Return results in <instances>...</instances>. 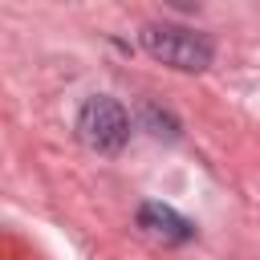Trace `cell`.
Returning a JSON list of instances; mask_svg holds the SVG:
<instances>
[{
	"label": "cell",
	"instance_id": "1",
	"mask_svg": "<svg viewBox=\"0 0 260 260\" xmlns=\"http://www.w3.org/2000/svg\"><path fill=\"white\" fill-rule=\"evenodd\" d=\"M142 49L171 65V69H183V73H203L211 65V41L195 28H183V24H146L142 28Z\"/></svg>",
	"mask_w": 260,
	"mask_h": 260
},
{
	"label": "cell",
	"instance_id": "2",
	"mask_svg": "<svg viewBox=\"0 0 260 260\" xmlns=\"http://www.w3.org/2000/svg\"><path fill=\"white\" fill-rule=\"evenodd\" d=\"M77 138L98 154H118L130 138V114L122 110V102H114L106 93H93L77 110Z\"/></svg>",
	"mask_w": 260,
	"mask_h": 260
},
{
	"label": "cell",
	"instance_id": "3",
	"mask_svg": "<svg viewBox=\"0 0 260 260\" xmlns=\"http://www.w3.org/2000/svg\"><path fill=\"white\" fill-rule=\"evenodd\" d=\"M138 228H142L146 236L162 240V244H183V240L195 236V228H191L175 207H167V203H142V207H138Z\"/></svg>",
	"mask_w": 260,
	"mask_h": 260
}]
</instances>
